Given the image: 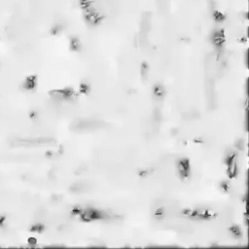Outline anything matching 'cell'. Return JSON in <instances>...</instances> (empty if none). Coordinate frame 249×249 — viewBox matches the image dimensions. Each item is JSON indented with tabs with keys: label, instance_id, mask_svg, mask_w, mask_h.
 I'll return each instance as SVG.
<instances>
[{
	"label": "cell",
	"instance_id": "1",
	"mask_svg": "<svg viewBox=\"0 0 249 249\" xmlns=\"http://www.w3.org/2000/svg\"><path fill=\"white\" fill-rule=\"evenodd\" d=\"M74 213H76L78 216L83 221L89 222L93 220H98V219H104V218H108L109 215L105 212L101 211V210L93 209V208H76L74 209Z\"/></svg>",
	"mask_w": 249,
	"mask_h": 249
},
{
	"label": "cell",
	"instance_id": "2",
	"mask_svg": "<svg viewBox=\"0 0 249 249\" xmlns=\"http://www.w3.org/2000/svg\"><path fill=\"white\" fill-rule=\"evenodd\" d=\"M100 123L95 120H79L73 124V130L79 131H89L99 127Z\"/></svg>",
	"mask_w": 249,
	"mask_h": 249
},
{
	"label": "cell",
	"instance_id": "3",
	"mask_svg": "<svg viewBox=\"0 0 249 249\" xmlns=\"http://www.w3.org/2000/svg\"><path fill=\"white\" fill-rule=\"evenodd\" d=\"M50 95L54 101H62L71 98L74 95V92L69 88L63 89H54V91H52L50 92Z\"/></svg>",
	"mask_w": 249,
	"mask_h": 249
},
{
	"label": "cell",
	"instance_id": "4",
	"mask_svg": "<svg viewBox=\"0 0 249 249\" xmlns=\"http://www.w3.org/2000/svg\"><path fill=\"white\" fill-rule=\"evenodd\" d=\"M226 163H227V172L230 178H233L237 173V161L236 155L235 153H231L227 158H226Z\"/></svg>",
	"mask_w": 249,
	"mask_h": 249
},
{
	"label": "cell",
	"instance_id": "5",
	"mask_svg": "<svg viewBox=\"0 0 249 249\" xmlns=\"http://www.w3.org/2000/svg\"><path fill=\"white\" fill-rule=\"evenodd\" d=\"M189 218H194V219H208L213 214L210 210L205 209H195V210H187L184 212Z\"/></svg>",
	"mask_w": 249,
	"mask_h": 249
},
{
	"label": "cell",
	"instance_id": "6",
	"mask_svg": "<svg viewBox=\"0 0 249 249\" xmlns=\"http://www.w3.org/2000/svg\"><path fill=\"white\" fill-rule=\"evenodd\" d=\"M177 170L179 173V176L182 179H186L189 177L190 175V163L187 159H181L179 160L177 163Z\"/></svg>",
	"mask_w": 249,
	"mask_h": 249
},
{
	"label": "cell",
	"instance_id": "7",
	"mask_svg": "<svg viewBox=\"0 0 249 249\" xmlns=\"http://www.w3.org/2000/svg\"><path fill=\"white\" fill-rule=\"evenodd\" d=\"M89 189L88 182L85 181H78L75 184H73L71 187V191L74 193H85Z\"/></svg>",
	"mask_w": 249,
	"mask_h": 249
},
{
	"label": "cell",
	"instance_id": "8",
	"mask_svg": "<svg viewBox=\"0 0 249 249\" xmlns=\"http://www.w3.org/2000/svg\"><path fill=\"white\" fill-rule=\"evenodd\" d=\"M35 86H36V78L34 76L27 77L23 83V88L25 89H32L35 88Z\"/></svg>",
	"mask_w": 249,
	"mask_h": 249
},
{
	"label": "cell",
	"instance_id": "9",
	"mask_svg": "<svg viewBox=\"0 0 249 249\" xmlns=\"http://www.w3.org/2000/svg\"><path fill=\"white\" fill-rule=\"evenodd\" d=\"M163 95H165V91H163V88L162 86L157 85L155 86L154 88V95L157 99H162L163 97Z\"/></svg>",
	"mask_w": 249,
	"mask_h": 249
},
{
	"label": "cell",
	"instance_id": "10",
	"mask_svg": "<svg viewBox=\"0 0 249 249\" xmlns=\"http://www.w3.org/2000/svg\"><path fill=\"white\" fill-rule=\"evenodd\" d=\"M230 232H231V233L235 237H240L241 236V230H240L239 227H237V226H233V227L230 229Z\"/></svg>",
	"mask_w": 249,
	"mask_h": 249
},
{
	"label": "cell",
	"instance_id": "11",
	"mask_svg": "<svg viewBox=\"0 0 249 249\" xmlns=\"http://www.w3.org/2000/svg\"><path fill=\"white\" fill-rule=\"evenodd\" d=\"M141 74H142V76L143 77H145L146 76V73L148 72V66H147V64H145L144 63L143 65H142V67H141Z\"/></svg>",
	"mask_w": 249,
	"mask_h": 249
},
{
	"label": "cell",
	"instance_id": "12",
	"mask_svg": "<svg viewBox=\"0 0 249 249\" xmlns=\"http://www.w3.org/2000/svg\"><path fill=\"white\" fill-rule=\"evenodd\" d=\"M88 89V86L87 85H82L81 86V91L82 92H86V89Z\"/></svg>",
	"mask_w": 249,
	"mask_h": 249
}]
</instances>
